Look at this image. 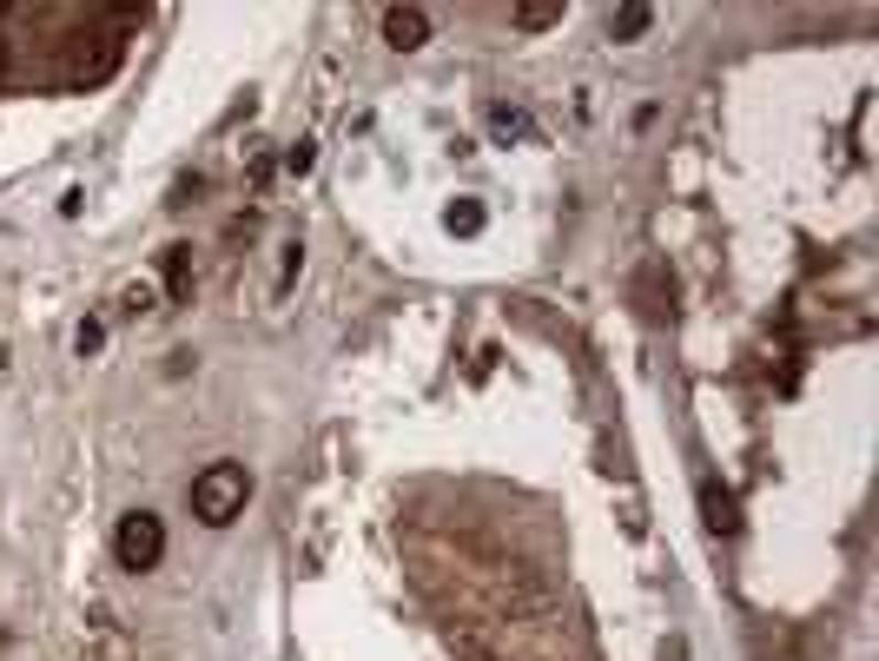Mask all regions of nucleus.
I'll use <instances>...</instances> for the list:
<instances>
[{
    "mask_svg": "<svg viewBox=\"0 0 879 661\" xmlns=\"http://www.w3.org/2000/svg\"><path fill=\"white\" fill-rule=\"evenodd\" d=\"M245 497H251L245 463H205V470L192 477V516H199L205 530H225V523L245 510Z\"/></svg>",
    "mask_w": 879,
    "mask_h": 661,
    "instance_id": "1",
    "label": "nucleus"
},
{
    "mask_svg": "<svg viewBox=\"0 0 879 661\" xmlns=\"http://www.w3.org/2000/svg\"><path fill=\"white\" fill-rule=\"evenodd\" d=\"M112 556H119V569H152V563L165 556V523H159L152 510L119 516V530H112Z\"/></svg>",
    "mask_w": 879,
    "mask_h": 661,
    "instance_id": "2",
    "label": "nucleus"
},
{
    "mask_svg": "<svg viewBox=\"0 0 879 661\" xmlns=\"http://www.w3.org/2000/svg\"><path fill=\"white\" fill-rule=\"evenodd\" d=\"M695 497H701V523H708L715 536H735V530H741V503H735V490H728L721 477H701Z\"/></svg>",
    "mask_w": 879,
    "mask_h": 661,
    "instance_id": "3",
    "label": "nucleus"
},
{
    "mask_svg": "<svg viewBox=\"0 0 879 661\" xmlns=\"http://www.w3.org/2000/svg\"><path fill=\"white\" fill-rule=\"evenodd\" d=\"M384 40H390L397 53H417V46L430 40V13H424V7H390V13H384Z\"/></svg>",
    "mask_w": 879,
    "mask_h": 661,
    "instance_id": "4",
    "label": "nucleus"
},
{
    "mask_svg": "<svg viewBox=\"0 0 879 661\" xmlns=\"http://www.w3.org/2000/svg\"><path fill=\"white\" fill-rule=\"evenodd\" d=\"M635 298H642V311H648V318H668V298H675V278H668V271H662V265L648 258V265L635 271Z\"/></svg>",
    "mask_w": 879,
    "mask_h": 661,
    "instance_id": "5",
    "label": "nucleus"
},
{
    "mask_svg": "<svg viewBox=\"0 0 879 661\" xmlns=\"http://www.w3.org/2000/svg\"><path fill=\"white\" fill-rule=\"evenodd\" d=\"M165 298L172 305L192 298V245H165Z\"/></svg>",
    "mask_w": 879,
    "mask_h": 661,
    "instance_id": "6",
    "label": "nucleus"
},
{
    "mask_svg": "<svg viewBox=\"0 0 879 661\" xmlns=\"http://www.w3.org/2000/svg\"><path fill=\"white\" fill-rule=\"evenodd\" d=\"M516 26H523V33H549V26H562V0H516Z\"/></svg>",
    "mask_w": 879,
    "mask_h": 661,
    "instance_id": "7",
    "label": "nucleus"
},
{
    "mask_svg": "<svg viewBox=\"0 0 879 661\" xmlns=\"http://www.w3.org/2000/svg\"><path fill=\"white\" fill-rule=\"evenodd\" d=\"M648 26H655V7H615V13H609V33H615V40H642Z\"/></svg>",
    "mask_w": 879,
    "mask_h": 661,
    "instance_id": "8",
    "label": "nucleus"
},
{
    "mask_svg": "<svg viewBox=\"0 0 879 661\" xmlns=\"http://www.w3.org/2000/svg\"><path fill=\"white\" fill-rule=\"evenodd\" d=\"M490 132H496V139H529L536 126H529L523 106H490Z\"/></svg>",
    "mask_w": 879,
    "mask_h": 661,
    "instance_id": "9",
    "label": "nucleus"
},
{
    "mask_svg": "<svg viewBox=\"0 0 879 661\" xmlns=\"http://www.w3.org/2000/svg\"><path fill=\"white\" fill-rule=\"evenodd\" d=\"M443 225H450L457 238H476V232H483V205H476V199H457V205L443 212Z\"/></svg>",
    "mask_w": 879,
    "mask_h": 661,
    "instance_id": "10",
    "label": "nucleus"
},
{
    "mask_svg": "<svg viewBox=\"0 0 879 661\" xmlns=\"http://www.w3.org/2000/svg\"><path fill=\"white\" fill-rule=\"evenodd\" d=\"M99 344H106V324H99V318H86V324L73 331V351H79V358H93Z\"/></svg>",
    "mask_w": 879,
    "mask_h": 661,
    "instance_id": "11",
    "label": "nucleus"
},
{
    "mask_svg": "<svg viewBox=\"0 0 879 661\" xmlns=\"http://www.w3.org/2000/svg\"><path fill=\"white\" fill-rule=\"evenodd\" d=\"M298 265H304V252H298V245H291V252H285V271H278V298H285V291H291V278H298Z\"/></svg>",
    "mask_w": 879,
    "mask_h": 661,
    "instance_id": "12",
    "label": "nucleus"
},
{
    "mask_svg": "<svg viewBox=\"0 0 879 661\" xmlns=\"http://www.w3.org/2000/svg\"><path fill=\"white\" fill-rule=\"evenodd\" d=\"M285 166H291V172H311V146H304V139H298V146H291V152H285Z\"/></svg>",
    "mask_w": 879,
    "mask_h": 661,
    "instance_id": "13",
    "label": "nucleus"
}]
</instances>
